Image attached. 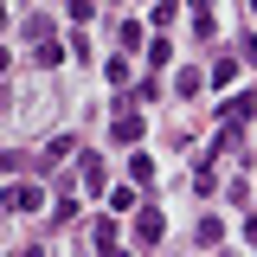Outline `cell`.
<instances>
[{
	"label": "cell",
	"mask_w": 257,
	"mask_h": 257,
	"mask_svg": "<svg viewBox=\"0 0 257 257\" xmlns=\"http://www.w3.org/2000/svg\"><path fill=\"white\" fill-rule=\"evenodd\" d=\"M0 206H7V212H39V206H45V187H39V180H13Z\"/></svg>",
	"instance_id": "obj_1"
},
{
	"label": "cell",
	"mask_w": 257,
	"mask_h": 257,
	"mask_svg": "<svg viewBox=\"0 0 257 257\" xmlns=\"http://www.w3.org/2000/svg\"><path fill=\"white\" fill-rule=\"evenodd\" d=\"M161 231H167L161 206H135V244H142V251H148V244H161Z\"/></svg>",
	"instance_id": "obj_2"
},
{
	"label": "cell",
	"mask_w": 257,
	"mask_h": 257,
	"mask_svg": "<svg viewBox=\"0 0 257 257\" xmlns=\"http://www.w3.org/2000/svg\"><path fill=\"white\" fill-rule=\"evenodd\" d=\"M45 103H52V96L45 90H32V96H20V109H13V122L26 128V122H45Z\"/></svg>",
	"instance_id": "obj_3"
},
{
	"label": "cell",
	"mask_w": 257,
	"mask_h": 257,
	"mask_svg": "<svg viewBox=\"0 0 257 257\" xmlns=\"http://www.w3.org/2000/svg\"><path fill=\"white\" fill-rule=\"evenodd\" d=\"M142 116H135V109H122V116H116V122H109V135H116V142H142Z\"/></svg>",
	"instance_id": "obj_4"
},
{
	"label": "cell",
	"mask_w": 257,
	"mask_h": 257,
	"mask_svg": "<svg viewBox=\"0 0 257 257\" xmlns=\"http://www.w3.org/2000/svg\"><path fill=\"white\" fill-rule=\"evenodd\" d=\"M219 116H225V122H251V116H257V96H251V90H244V96H231Z\"/></svg>",
	"instance_id": "obj_5"
},
{
	"label": "cell",
	"mask_w": 257,
	"mask_h": 257,
	"mask_svg": "<svg viewBox=\"0 0 257 257\" xmlns=\"http://www.w3.org/2000/svg\"><path fill=\"white\" fill-rule=\"evenodd\" d=\"M90 238H96V251H103V257L122 251V244H116V219H96V225H90Z\"/></svg>",
	"instance_id": "obj_6"
},
{
	"label": "cell",
	"mask_w": 257,
	"mask_h": 257,
	"mask_svg": "<svg viewBox=\"0 0 257 257\" xmlns=\"http://www.w3.org/2000/svg\"><path fill=\"white\" fill-rule=\"evenodd\" d=\"M58 58H64V45H58V39H45V45H32V64H39V71H52Z\"/></svg>",
	"instance_id": "obj_7"
},
{
	"label": "cell",
	"mask_w": 257,
	"mask_h": 257,
	"mask_svg": "<svg viewBox=\"0 0 257 257\" xmlns=\"http://www.w3.org/2000/svg\"><path fill=\"white\" fill-rule=\"evenodd\" d=\"M199 90H206V77H199V71H180V77H174V96H180V103L199 96Z\"/></svg>",
	"instance_id": "obj_8"
},
{
	"label": "cell",
	"mask_w": 257,
	"mask_h": 257,
	"mask_svg": "<svg viewBox=\"0 0 257 257\" xmlns=\"http://www.w3.org/2000/svg\"><path fill=\"white\" fill-rule=\"evenodd\" d=\"M64 155H71V135H52V142H45V155H39V167H58Z\"/></svg>",
	"instance_id": "obj_9"
},
{
	"label": "cell",
	"mask_w": 257,
	"mask_h": 257,
	"mask_svg": "<svg viewBox=\"0 0 257 257\" xmlns=\"http://www.w3.org/2000/svg\"><path fill=\"white\" fill-rule=\"evenodd\" d=\"M64 13H71V26H90V20H96V0H64Z\"/></svg>",
	"instance_id": "obj_10"
},
{
	"label": "cell",
	"mask_w": 257,
	"mask_h": 257,
	"mask_svg": "<svg viewBox=\"0 0 257 257\" xmlns=\"http://www.w3.org/2000/svg\"><path fill=\"white\" fill-rule=\"evenodd\" d=\"M135 206H142V193H135V187H116V193H109V212H135Z\"/></svg>",
	"instance_id": "obj_11"
},
{
	"label": "cell",
	"mask_w": 257,
	"mask_h": 257,
	"mask_svg": "<svg viewBox=\"0 0 257 257\" xmlns=\"http://www.w3.org/2000/svg\"><path fill=\"white\" fill-rule=\"evenodd\" d=\"M219 238H225V219H219V212H206V219H199V244H219Z\"/></svg>",
	"instance_id": "obj_12"
},
{
	"label": "cell",
	"mask_w": 257,
	"mask_h": 257,
	"mask_svg": "<svg viewBox=\"0 0 257 257\" xmlns=\"http://www.w3.org/2000/svg\"><path fill=\"white\" fill-rule=\"evenodd\" d=\"M26 39H32V45H45V39H52V20H45V13H26Z\"/></svg>",
	"instance_id": "obj_13"
},
{
	"label": "cell",
	"mask_w": 257,
	"mask_h": 257,
	"mask_svg": "<svg viewBox=\"0 0 257 257\" xmlns=\"http://www.w3.org/2000/svg\"><path fill=\"white\" fill-rule=\"evenodd\" d=\"M77 174H84V187H90V193H103V161H96V155H84Z\"/></svg>",
	"instance_id": "obj_14"
},
{
	"label": "cell",
	"mask_w": 257,
	"mask_h": 257,
	"mask_svg": "<svg viewBox=\"0 0 257 257\" xmlns=\"http://www.w3.org/2000/svg\"><path fill=\"white\" fill-rule=\"evenodd\" d=\"M193 180H199V187H212V180H219V161H212V155H199V167H193Z\"/></svg>",
	"instance_id": "obj_15"
},
{
	"label": "cell",
	"mask_w": 257,
	"mask_h": 257,
	"mask_svg": "<svg viewBox=\"0 0 257 257\" xmlns=\"http://www.w3.org/2000/svg\"><path fill=\"white\" fill-rule=\"evenodd\" d=\"M142 58H148V64H155V71H161V64L174 58V45H167V39H155V45H148V52H142Z\"/></svg>",
	"instance_id": "obj_16"
},
{
	"label": "cell",
	"mask_w": 257,
	"mask_h": 257,
	"mask_svg": "<svg viewBox=\"0 0 257 257\" xmlns=\"http://www.w3.org/2000/svg\"><path fill=\"white\" fill-rule=\"evenodd\" d=\"M116 39H122L128 52H135V45H142V26H135V20H128V13H122V26H116Z\"/></svg>",
	"instance_id": "obj_17"
},
{
	"label": "cell",
	"mask_w": 257,
	"mask_h": 257,
	"mask_svg": "<svg viewBox=\"0 0 257 257\" xmlns=\"http://www.w3.org/2000/svg\"><path fill=\"white\" fill-rule=\"evenodd\" d=\"M244 238H251V244H257V212H251V219H244Z\"/></svg>",
	"instance_id": "obj_18"
},
{
	"label": "cell",
	"mask_w": 257,
	"mask_h": 257,
	"mask_svg": "<svg viewBox=\"0 0 257 257\" xmlns=\"http://www.w3.org/2000/svg\"><path fill=\"white\" fill-rule=\"evenodd\" d=\"M20 257H52V251H45V244H26V251H20Z\"/></svg>",
	"instance_id": "obj_19"
},
{
	"label": "cell",
	"mask_w": 257,
	"mask_h": 257,
	"mask_svg": "<svg viewBox=\"0 0 257 257\" xmlns=\"http://www.w3.org/2000/svg\"><path fill=\"white\" fill-rule=\"evenodd\" d=\"M187 7H193V13H212V0H187Z\"/></svg>",
	"instance_id": "obj_20"
},
{
	"label": "cell",
	"mask_w": 257,
	"mask_h": 257,
	"mask_svg": "<svg viewBox=\"0 0 257 257\" xmlns=\"http://www.w3.org/2000/svg\"><path fill=\"white\" fill-rule=\"evenodd\" d=\"M7 64H13V52H7V45H0V71H7Z\"/></svg>",
	"instance_id": "obj_21"
},
{
	"label": "cell",
	"mask_w": 257,
	"mask_h": 257,
	"mask_svg": "<svg viewBox=\"0 0 257 257\" xmlns=\"http://www.w3.org/2000/svg\"><path fill=\"white\" fill-rule=\"evenodd\" d=\"M0 26H7V7H0Z\"/></svg>",
	"instance_id": "obj_22"
}]
</instances>
